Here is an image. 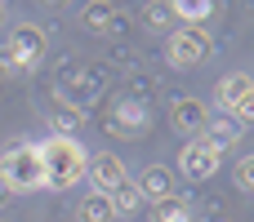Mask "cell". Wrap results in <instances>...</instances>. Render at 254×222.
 <instances>
[{"instance_id":"cell-1","label":"cell","mask_w":254,"mask_h":222,"mask_svg":"<svg viewBox=\"0 0 254 222\" xmlns=\"http://www.w3.org/2000/svg\"><path fill=\"white\" fill-rule=\"evenodd\" d=\"M40 165H45V182H54V187H71L85 174L80 169V147L71 138H63V133L40 147Z\"/></svg>"},{"instance_id":"cell-2","label":"cell","mask_w":254,"mask_h":222,"mask_svg":"<svg viewBox=\"0 0 254 222\" xmlns=\"http://www.w3.org/2000/svg\"><path fill=\"white\" fill-rule=\"evenodd\" d=\"M0 178L9 182V187H36V182H45V165H40V147H18V151H9L4 156V165H0Z\"/></svg>"},{"instance_id":"cell-3","label":"cell","mask_w":254,"mask_h":222,"mask_svg":"<svg viewBox=\"0 0 254 222\" xmlns=\"http://www.w3.org/2000/svg\"><path fill=\"white\" fill-rule=\"evenodd\" d=\"M219 107H223L237 125L254 120V85H250V76H228V80L219 85Z\"/></svg>"},{"instance_id":"cell-4","label":"cell","mask_w":254,"mask_h":222,"mask_svg":"<svg viewBox=\"0 0 254 222\" xmlns=\"http://www.w3.org/2000/svg\"><path fill=\"white\" fill-rule=\"evenodd\" d=\"M205 49H210V36H205L201 27H179V36L170 40V58H174V62H183V67L201 62V58H205Z\"/></svg>"},{"instance_id":"cell-5","label":"cell","mask_w":254,"mask_h":222,"mask_svg":"<svg viewBox=\"0 0 254 222\" xmlns=\"http://www.w3.org/2000/svg\"><path fill=\"white\" fill-rule=\"evenodd\" d=\"M89 178H94L98 196L125 187V174H121V160H116V156H94V160H89Z\"/></svg>"},{"instance_id":"cell-6","label":"cell","mask_w":254,"mask_h":222,"mask_svg":"<svg viewBox=\"0 0 254 222\" xmlns=\"http://www.w3.org/2000/svg\"><path fill=\"white\" fill-rule=\"evenodd\" d=\"M214 165H219V151H214L205 138H196V142L183 151V174H188V178H205Z\"/></svg>"},{"instance_id":"cell-7","label":"cell","mask_w":254,"mask_h":222,"mask_svg":"<svg viewBox=\"0 0 254 222\" xmlns=\"http://www.w3.org/2000/svg\"><path fill=\"white\" fill-rule=\"evenodd\" d=\"M40 49H45V36L40 31H31V27H18L13 31V62L18 67H31L40 58Z\"/></svg>"},{"instance_id":"cell-8","label":"cell","mask_w":254,"mask_h":222,"mask_svg":"<svg viewBox=\"0 0 254 222\" xmlns=\"http://www.w3.org/2000/svg\"><path fill=\"white\" fill-rule=\"evenodd\" d=\"M170 187H174V178H170V169H161V165H152L147 174H143V182H138V191H143V200H170Z\"/></svg>"},{"instance_id":"cell-9","label":"cell","mask_w":254,"mask_h":222,"mask_svg":"<svg viewBox=\"0 0 254 222\" xmlns=\"http://www.w3.org/2000/svg\"><path fill=\"white\" fill-rule=\"evenodd\" d=\"M237 138H241V125H237L232 116H223V120H214V125H210V138H205V142H210L214 151H223V147H232Z\"/></svg>"},{"instance_id":"cell-10","label":"cell","mask_w":254,"mask_h":222,"mask_svg":"<svg viewBox=\"0 0 254 222\" xmlns=\"http://www.w3.org/2000/svg\"><path fill=\"white\" fill-rule=\"evenodd\" d=\"M76 214H80V222H112V218H116V209H112L107 196H89Z\"/></svg>"},{"instance_id":"cell-11","label":"cell","mask_w":254,"mask_h":222,"mask_svg":"<svg viewBox=\"0 0 254 222\" xmlns=\"http://www.w3.org/2000/svg\"><path fill=\"white\" fill-rule=\"evenodd\" d=\"M107 200H112V209H116V214H129V209H138V205H143V191H138V182H125V187H121V191H112Z\"/></svg>"},{"instance_id":"cell-12","label":"cell","mask_w":254,"mask_h":222,"mask_svg":"<svg viewBox=\"0 0 254 222\" xmlns=\"http://www.w3.org/2000/svg\"><path fill=\"white\" fill-rule=\"evenodd\" d=\"M174 120H183V125H201V107L183 102V107H174Z\"/></svg>"},{"instance_id":"cell-13","label":"cell","mask_w":254,"mask_h":222,"mask_svg":"<svg viewBox=\"0 0 254 222\" xmlns=\"http://www.w3.org/2000/svg\"><path fill=\"white\" fill-rule=\"evenodd\" d=\"M237 182H241V187H254V156H246V160L237 165Z\"/></svg>"},{"instance_id":"cell-14","label":"cell","mask_w":254,"mask_h":222,"mask_svg":"<svg viewBox=\"0 0 254 222\" xmlns=\"http://www.w3.org/2000/svg\"><path fill=\"white\" fill-rule=\"evenodd\" d=\"M210 4H179V18H205Z\"/></svg>"}]
</instances>
